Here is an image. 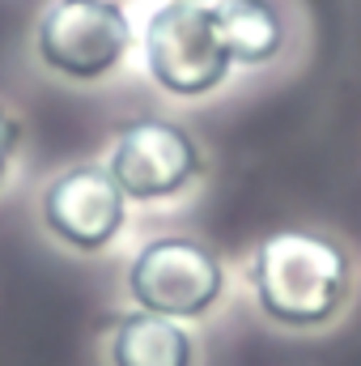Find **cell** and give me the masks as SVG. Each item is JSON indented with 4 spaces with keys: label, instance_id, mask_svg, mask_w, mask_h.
<instances>
[{
    "label": "cell",
    "instance_id": "1",
    "mask_svg": "<svg viewBox=\"0 0 361 366\" xmlns=\"http://www.w3.org/2000/svg\"><path fill=\"white\" fill-rule=\"evenodd\" d=\"M251 285L260 311L285 328H323L349 302L353 264L315 230H276L260 243Z\"/></svg>",
    "mask_w": 361,
    "mask_h": 366
},
{
    "label": "cell",
    "instance_id": "2",
    "mask_svg": "<svg viewBox=\"0 0 361 366\" xmlns=\"http://www.w3.org/2000/svg\"><path fill=\"white\" fill-rule=\"evenodd\" d=\"M145 64L149 77L175 98L213 94L234 69L217 9L195 0H166L145 26Z\"/></svg>",
    "mask_w": 361,
    "mask_h": 366
},
{
    "label": "cell",
    "instance_id": "3",
    "mask_svg": "<svg viewBox=\"0 0 361 366\" xmlns=\"http://www.w3.org/2000/svg\"><path fill=\"white\" fill-rule=\"evenodd\" d=\"M225 290L221 260L195 243V239H153L136 252L128 269V294L141 311L166 315V320H195L204 315Z\"/></svg>",
    "mask_w": 361,
    "mask_h": 366
},
{
    "label": "cell",
    "instance_id": "4",
    "mask_svg": "<svg viewBox=\"0 0 361 366\" xmlns=\"http://www.w3.org/2000/svg\"><path fill=\"white\" fill-rule=\"evenodd\" d=\"M132 47L115 0H51L39 17V60L68 81H102Z\"/></svg>",
    "mask_w": 361,
    "mask_h": 366
},
{
    "label": "cell",
    "instance_id": "5",
    "mask_svg": "<svg viewBox=\"0 0 361 366\" xmlns=\"http://www.w3.org/2000/svg\"><path fill=\"white\" fill-rule=\"evenodd\" d=\"M106 171L128 200H166L200 179L204 154L191 132L171 119H132L119 128Z\"/></svg>",
    "mask_w": 361,
    "mask_h": 366
},
{
    "label": "cell",
    "instance_id": "6",
    "mask_svg": "<svg viewBox=\"0 0 361 366\" xmlns=\"http://www.w3.org/2000/svg\"><path fill=\"white\" fill-rule=\"evenodd\" d=\"M123 217H128V196L106 167H73L43 192L47 230L86 256L115 243V234L123 230Z\"/></svg>",
    "mask_w": 361,
    "mask_h": 366
},
{
    "label": "cell",
    "instance_id": "7",
    "mask_svg": "<svg viewBox=\"0 0 361 366\" xmlns=\"http://www.w3.org/2000/svg\"><path fill=\"white\" fill-rule=\"evenodd\" d=\"M191 358H195V345L179 320H166L141 307L132 315H119L111 332L115 366H191Z\"/></svg>",
    "mask_w": 361,
    "mask_h": 366
},
{
    "label": "cell",
    "instance_id": "8",
    "mask_svg": "<svg viewBox=\"0 0 361 366\" xmlns=\"http://www.w3.org/2000/svg\"><path fill=\"white\" fill-rule=\"evenodd\" d=\"M217 17L234 64H268L280 56L285 26L272 0H221Z\"/></svg>",
    "mask_w": 361,
    "mask_h": 366
},
{
    "label": "cell",
    "instance_id": "9",
    "mask_svg": "<svg viewBox=\"0 0 361 366\" xmlns=\"http://www.w3.org/2000/svg\"><path fill=\"white\" fill-rule=\"evenodd\" d=\"M17 141H21V128H17V119L0 107V183L9 175V162H13V154H17Z\"/></svg>",
    "mask_w": 361,
    "mask_h": 366
},
{
    "label": "cell",
    "instance_id": "10",
    "mask_svg": "<svg viewBox=\"0 0 361 366\" xmlns=\"http://www.w3.org/2000/svg\"><path fill=\"white\" fill-rule=\"evenodd\" d=\"M195 4H208V0H195Z\"/></svg>",
    "mask_w": 361,
    "mask_h": 366
}]
</instances>
